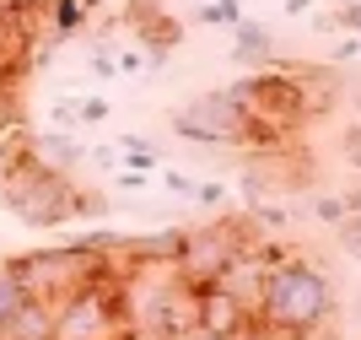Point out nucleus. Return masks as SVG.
Wrapping results in <instances>:
<instances>
[{"mask_svg":"<svg viewBox=\"0 0 361 340\" xmlns=\"http://www.w3.org/2000/svg\"><path fill=\"white\" fill-rule=\"evenodd\" d=\"M119 189H130V194H135V189H146V173H135V168H124V173H119Z\"/></svg>","mask_w":361,"mask_h":340,"instance_id":"22","label":"nucleus"},{"mask_svg":"<svg viewBox=\"0 0 361 340\" xmlns=\"http://www.w3.org/2000/svg\"><path fill=\"white\" fill-rule=\"evenodd\" d=\"M195 22L200 28H221V33H232L243 22V0H205L195 11Z\"/></svg>","mask_w":361,"mask_h":340,"instance_id":"14","label":"nucleus"},{"mask_svg":"<svg viewBox=\"0 0 361 340\" xmlns=\"http://www.w3.org/2000/svg\"><path fill=\"white\" fill-rule=\"evenodd\" d=\"M162 189H167V194H183V200H189V194H195V178H189V173H173V168H167V173H162Z\"/></svg>","mask_w":361,"mask_h":340,"instance_id":"21","label":"nucleus"},{"mask_svg":"<svg viewBox=\"0 0 361 340\" xmlns=\"http://www.w3.org/2000/svg\"><path fill=\"white\" fill-rule=\"evenodd\" d=\"M11 270L22 276L27 297L60 308L65 297H75L81 286H92V281H103V276H114V270H124V259H119V249H97V243H60V249L16 254Z\"/></svg>","mask_w":361,"mask_h":340,"instance_id":"2","label":"nucleus"},{"mask_svg":"<svg viewBox=\"0 0 361 340\" xmlns=\"http://www.w3.org/2000/svg\"><path fill=\"white\" fill-rule=\"evenodd\" d=\"M195 206H205V211H221L226 206V189L221 184H195V194H189Z\"/></svg>","mask_w":361,"mask_h":340,"instance_id":"20","label":"nucleus"},{"mask_svg":"<svg viewBox=\"0 0 361 340\" xmlns=\"http://www.w3.org/2000/svg\"><path fill=\"white\" fill-rule=\"evenodd\" d=\"M11 340H54V303L27 297L22 313H16V324H11Z\"/></svg>","mask_w":361,"mask_h":340,"instance_id":"11","label":"nucleus"},{"mask_svg":"<svg viewBox=\"0 0 361 340\" xmlns=\"http://www.w3.org/2000/svg\"><path fill=\"white\" fill-rule=\"evenodd\" d=\"M32 157L44 168H54V173H75V168L87 163V146L71 130H32Z\"/></svg>","mask_w":361,"mask_h":340,"instance_id":"9","label":"nucleus"},{"mask_svg":"<svg viewBox=\"0 0 361 340\" xmlns=\"http://www.w3.org/2000/svg\"><path fill=\"white\" fill-rule=\"evenodd\" d=\"M0 206L27 227H65L75 222V178L44 168L27 146L11 163H0Z\"/></svg>","mask_w":361,"mask_h":340,"instance_id":"4","label":"nucleus"},{"mask_svg":"<svg viewBox=\"0 0 361 340\" xmlns=\"http://www.w3.org/2000/svg\"><path fill=\"white\" fill-rule=\"evenodd\" d=\"M75 114H81V130H87V124H103L114 108H108V98H75Z\"/></svg>","mask_w":361,"mask_h":340,"instance_id":"18","label":"nucleus"},{"mask_svg":"<svg viewBox=\"0 0 361 340\" xmlns=\"http://www.w3.org/2000/svg\"><path fill=\"white\" fill-rule=\"evenodd\" d=\"M232 59H238V65H259V71H270L275 38L259 28V22H248V16H243L238 28H232Z\"/></svg>","mask_w":361,"mask_h":340,"instance_id":"10","label":"nucleus"},{"mask_svg":"<svg viewBox=\"0 0 361 340\" xmlns=\"http://www.w3.org/2000/svg\"><path fill=\"white\" fill-rule=\"evenodd\" d=\"M167 130L195 141V146H254V130H248V114L232 103V92H200L189 103L167 108Z\"/></svg>","mask_w":361,"mask_h":340,"instance_id":"6","label":"nucleus"},{"mask_svg":"<svg viewBox=\"0 0 361 340\" xmlns=\"http://www.w3.org/2000/svg\"><path fill=\"white\" fill-rule=\"evenodd\" d=\"M340 157H345V168H356V173H361V119L340 130Z\"/></svg>","mask_w":361,"mask_h":340,"instance_id":"17","label":"nucleus"},{"mask_svg":"<svg viewBox=\"0 0 361 340\" xmlns=\"http://www.w3.org/2000/svg\"><path fill=\"white\" fill-rule=\"evenodd\" d=\"M114 146H119V163H124V168H135V173H151V168L162 163V151L151 146L146 135H119Z\"/></svg>","mask_w":361,"mask_h":340,"instance_id":"13","label":"nucleus"},{"mask_svg":"<svg viewBox=\"0 0 361 340\" xmlns=\"http://www.w3.org/2000/svg\"><path fill=\"white\" fill-rule=\"evenodd\" d=\"M248 249V233L243 222H211V227H195L183 233V249H178V276L189 286H211L238 254Z\"/></svg>","mask_w":361,"mask_h":340,"instance_id":"7","label":"nucleus"},{"mask_svg":"<svg viewBox=\"0 0 361 340\" xmlns=\"http://www.w3.org/2000/svg\"><path fill=\"white\" fill-rule=\"evenodd\" d=\"M195 324H200V329H211V335L243 340L248 329L259 324V319L243 308V303L226 292V286H195Z\"/></svg>","mask_w":361,"mask_h":340,"instance_id":"8","label":"nucleus"},{"mask_svg":"<svg viewBox=\"0 0 361 340\" xmlns=\"http://www.w3.org/2000/svg\"><path fill=\"white\" fill-rule=\"evenodd\" d=\"M313 216H318V222H340V216H345V200H340V194H318V200H313Z\"/></svg>","mask_w":361,"mask_h":340,"instance_id":"19","label":"nucleus"},{"mask_svg":"<svg viewBox=\"0 0 361 340\" xmlns=\"http://www.w3.org/2000/svg\"><path fill=\"white\" fill-rule=\"evenodd\" d=\"M318 0H286V16H302V11H313Z\"/></svg>","mask_w":361,"mask_h":340,"instance_id":"24","label":"nucleus"},{"mask_svg":"<svg viewBox=\"0 0 361 340\" xmlns=\"http://www.w3.org/2000/svg\"><path fill=\"white\" fill-rule=\"evenodd\" d=\"M334 243L361 259V211H350V216H340V222H334Z\"/></svg>","mask_w":361,"mask_h":340,"instance_id":"15","label":"nucleus"},{"mask_svg":"<svg viewBox=\"0 0 361 340\" xmlns=\"http://www.w3.org/2000/svg\"><path fill=\"white\" fill-rule=\"evenodd\" d=\"M232 103L248 114V130H254V146H286L291 135L313 119V108H307V98H302V81L281 65V71H259V76H243V81H232Z\"/></svg>","mask_w":361,"mask_h":340,"instance_id":"3","label":"nucleus"},{"mask_svg":"<svg viewBox=\"0 0 361 340\" xmlns=\"http://www.w3.org/2000/svg\"><path fill=\"white\" fill-rule=\"evenodd\" d=\"M22 303H27V286H22V276L6 259L0 265V340H11V324H16V313H22Z\"/></svg>","mask_w":361,"mask_h":340,"instance_id":"12","label":"nucleus"},{"mask_svg":"<svg viewBox=\"0 0 361 340\" xmlns=\"http://www.w3.org/2000/svg\"><path fill=\"white\" fill-rule=\"evenodd\" d=\"M49 130H81V114H75V98H54L49 103Z\"/></svg>","mask_w":361,"mask_h":340,"instance_id":"16","label":"nucleus"},{"mask_svg":"<svg viewBox=\"0 0 361 340\" xmlns=\"http://www.w3.org/2000/svg\"><path fill=\"white\" fill-rule=\"evenodd\" d=\"M334 313V286L313 259H281L270 270V286L259 297V329H270L281 340H313L329 329Z\"/></svg>","mask_w":361,"mask_h":340,"instance_id":"1","label":"nucleus"},{"mask_svg":"<svg viewBox=\"0 0 361 340\" xmlns=\"http://www.w3.org/2000/svg\"><path fill=\"white\" fill-rule=\"evenodd\" d=\"M130 308H124V270L81 286L54 308V340H130Z\"/></svg>","mask_w":361,"mask_h":340,"instance_id":"5","label":"nucleus"},{"mask_svg":"<svg viewBox=\"0 0 361 340\" xmlns=\"http://www.w3.org/2000/svg\"><path fill=\"white\" fill-rule=\"evenodd\" d=\"M173 340H226V335H211V329H200V324H189V329H178Z\"/></svg>","mask_w":361,"mask_h":340,"instance_id":"23","label":"nucleus"}]
</instances>
